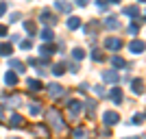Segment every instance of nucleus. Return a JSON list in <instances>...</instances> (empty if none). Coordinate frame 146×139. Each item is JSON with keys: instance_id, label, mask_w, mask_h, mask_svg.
Wrapping results in <instances>:
<instances>
[{"instance_id": "1", "label": "nucleus", "mask_w": 146, "mask_h": 139, "mask_svg": "<svg viewBox=\"0 0 146 139\" xmlns=\"http://www.w3.org/2000/svg\"><path fill=\"white\" fill-rule=\"evenodd\" d=\"M46 120H48V124L52 126V130H57V133H63V130H66V122H63L61 113L55 109V107L46 111Z\"/></svg>"}, {"instance_id": "2", "label": "nucleus", "mask_w": 146, "mask_h": 139, "mask_svg": "<svg viewBox=\"0 0 146 139\" xmlns=\"http://www.w3.org/2000/svg\"><path fill=\"white\" fill-rule=\"evenodd\" d=\"M103 122L107 124V126H113V124H118V122H120V115H118L116 111H105Z\"/></svg>"}, {"instance_id": "3", "label": "nucleus", "mask_w": 146, "mask_h": 139, "mask_svg": "<svg viewBox=\"0 0 146 139\" xmlns=\"http://www.w3.org/2000/svg\"><path fill=\"white\" fill-rule=\"evenodd\" d=\"M129 50H131L133 55H140V52H144V50H146V43L142 42V39H131V43H129Z\"/></svg>"}, {"instance_id": "4", "label": "nucleus", "mask_w": 146, "mask_h": 139, "mask_svg": "<svg viewBox=\"0 0 146 139\" xmlns=\"http://www.w3.org/2000/svg\"><path fill=\"white\" fill-rule=\"evenodd\" d=\"M105 48H107V50H113V52H116V50H120V48H122V42L118 39V37H107V39H105Z\"/></svg>"}, {"instance_id": "5", "label": "nucleus", "mask_w": 146, "mask_h": 139, "mask_svg": "<svg viewBox=\"0 0 146 139\" xmlns=\"http://www.w3.org/2000/svg\"><path fill=\"white\" fill-rule=\"evenodd\" d=\"M68 111H70L72 117H76V115L83 111V102H79V100H70V102H68Z\"/></svg>"}, {"instance_id": "6", "label": "nucleus", "mask_w": 146, "mask_h": 139, "mask_svg": "<svg viewBox=\"0 0 146 139\" xmlns=\"http://www.w3.org/2000/svg\"><path fill=\"white\" fill-rule=\"evenodd\" d=\"M131 91H133L135 96H142V94H144V80H142V78L131 80Z\"/></svg>"}, {"instance_id": "7", "label": "nucleus", "mask_w": 146, "mask_h": 139, "mask_svg": "<svg viewBox=\"0 0 146 139\" xmlns=\"http://www.w3.org/2000/svg\"><path fill=\"white\" fill-rule=\"evenodd\" d=\"M2 104H5V107H11V109H15V107H20V104H22V98L20 96H11V98H2Z\"/></svg>"}, {"instance_id": "8", "label": "nucleus", "mask_w": 146, "mask_h": 139, "mask_svg": "<svg viewBox=\"0 0 146 139\" xmlns=\"http://www.w3.org/2000/svg\"><path fill=\"white\" fill-rule=\"evenodd\" d=\"M103 80H105V83L116 85L118 80H120V74H118V72H113V70H109V72H103Z\"/></svg>"}, {"instance_id": "9", "label": "nucleus", "mask_w": 146, "mask_h": 139, "mask_svg": "<svg viewBox=\"0 0 146 139\" xmlns=\"http://www.w3.org/2000/svg\"><path fill=\"white\" fill-rule=\"evenodd\" d=\"M48 94H50L52 98H59V96H63V89H61L59 83H50V85H48Z\"/></svg>"}, {"instance_id": "10", "label": "nucleus", "mask_w": 146, "mask_h": 139, "mask_svg": "<svg viewBox=\"0 0 146 139\" xmlns=\"http://www.w3.org/2000/svg\"><path fill=\"white\" fill-rule=\"evenodd\" d=\"M52 52H55V46H52V43H42V48H39V55H42V59H48Z\"/></svg>"}, {"instance_id": "11", "label": "nucleus", "mask_w": 146, "mask_h": 139, "mask_svg": "<svg viewBox=\"0 0 146 139\" xmlns=\"http://www.w3.org/2000/svg\"><path fill=\"white\" fill-rule=\"evenodd\" d=\"M22 122H24L22 115H20V113H13L11 117H9V126H11V128H20V126H22Z\"/></svg>"}, {"instance_id": "12", "label": "nucleus", "mask_w": 146, "mask_h": 139, "mask_svg": "<svg viewBox=\"0 0 146 139\" xmlns=\"http://www.w3.org/2000/svg\"><path fill=\"white\" fill-rule=\"evenodd\" d=\"M9 67L15 70V72H26V65L22 61H18V59H9Z\"/></svg>"}, {"instance_id": "13", "label": "nucleus", "mask_w": 146, "mask_h": 139, "mask_svg": "<svg viewBox=\"0 0 146 139\" xmlns=\"http://www.w3.org/2000/svg\"><path fill=\"white\" fill-rule=\"evenodd\" d=\"M39 35H42V42H44V43H52V39H55V35H52V30H50L48 26H46V28H42V33H39Z\"/></svg>"}, {"instance_id": "14", "label": "nucleus", "mask_w": 146, "mask_h": 139, "mask_svg": "<svg viewBox=\"0 0 146 139\" xmlns=\"http://www.w3.org/2000/svg\"><path fill=\"white\" fill-rule=\"evenodd\" d=\"M111 65H113V67H118V70H124V67H127L129 63H127L124 59H122V57L113 55V57H111Z\"/></svg>"}, {"instance_id": "15", "label": "nucleus", "mask_w": 146, "mask_h": 139, "mask_svg": "<svg viewBox=\"0 0 146 139\" xmlns=\"http://www.w3.org/2000/svg\"><path fill=\"white\" fill-rule=\"evenodd\" d=\"M39 18H42V22H46L48 26L57 24V18H55V15H52L50 11H42V15H39Z\"/></svg>"}, {"instance_id": "16", "label": "nucleus", "mask_w": 146, "mask_h": 139, "mask_svg": "<svg viewBox=\"0 0 146 139\" xmlns=\"http://www.w3.org/2000/svg\"><path fill=\"white\" fill-rule=\"evenodd\" d=\"M109 98H111L116 104H120V102H122V89H120V87H113V89L109 91Z\"/></svg>"}, {"instance_id": "17", "label": "nucleus", "mask_w": 146, "mask_h": 139, "mask_svg": "<svg viewBox=\"0 0 146 139\" xmlns=\"http://www.w3.org/2000/svg\"><path fill=\"white\" fill-rule=\"evenodd\" d=\"M68 28H70V30L81 28V20H79V18H74V15H70V18H68Z\"/></svg>"}, {"instance_id": "18", "label": "nucleus", "mask_w": 146, "mask_h": 139, "mask_svg": "<svg viewBox=\"0 0 146 139\" xmlns=\"http://www.w3.org/2000/svg\"><path fill=\"white\" fill-rule=\"evenodd\" d=\"M0 55H2V57H9V55H13V46H11V43H0Z\"/></svg>"}, {"instance_id": "19", "label": "nucleus", "mask_w": 146, "mask_h": 139, "mask_svg": "<svg viewBox=\"0 0 146 139\" xmlns=\"http://www.w3.org/2000/svg\"><path fill=\"white\" fill-rule=\"evenodd\" d=\"M26 87H31V91H39L42 89V83L35 78H26Z\"/></svg>"}, {"instance_id": "20", "label": "nucleus", "mask_w": 146, "mask_h": 139, "mask_svg": "<svg viewBox=\"0 0 146 139\" xmlns=\"http://www.w3.org/2000/svg\"><path fill=\"white\" fill-rule=\"evenodd\" d=\"M5 83L13 87V85L18 83V74H15V72H7V74H5Z\"/></svg>"}, {"instance_id": "21", "label": "nucleus", "mask_w": 146, "mask_h": 139, "mask_svg": "<svg viewBox=\"0 0 146 139\" xmlns=\"http://www.w3.org/2000/svg\"><path fill=\"white\" fill-rule=\"evenodd\" d=\"M55 9L61 11V13H70V11H72V5H68V2H57Z\"/></svg>"}, {"instance_id": "22", "label": "nucleus", "mask_w": 146, "mask_h": 139, "mask_svg": "<svg viewBox=\"0 0 146 139\" xmlns=\"http://www.w3.org/2000/svg\"><path fill=\"white\" fill-rule=\"evenodd\" d=\"M124 13H127L129 18H137V15H140V9H137V7H124Z\"/></svg>"}, {"instance_id": "23", "label": "nucleus", "mask_w": 146, "mask_h": 139, "mask_svg": "<svg viewBox=\"0 0 146 139\" xmlns=\"http://www.w3.org/2000/svg\"><path fill=\"white\" fill-rule=\"evenodd\" d=\"M63 72H66V65H63V63H55V65H52V74H55V76H61Z\"/></svg>"}, {"instance_id": "24", "label": "nucleus", "mask_w": 146, "mask_h": 139, "mask_svg": "<svg viewBox=\"0 0 146 139\" xmlns=\"http://www.w3.org/2000/svg\"><path fill=\"white\" fill-rule=\"evenodd\" d=\"M105 26H107V28H118L120 22H118L116 18H107V20H105Z\"/></svg>"}, {"instance_id": "25", "label": "nucleus", "mask_w": 146, "mask_h": 139, "mask_svg": "<svg viewBox=\"0 0 146 139\" xmlns=\"http://www.w3.org/2000/svg\"><path fill=\"white\" fill-rule=\"evenodd\" d=\"M85 107H87V115H90V117H94V111H96V102H94V100H87Z\"/></svg>"}, {"instance_id": "26", "label": "nucleus", "mask_w": 146, "mask_h": 139, "mask_svg": "<svg viewBox=\"0 0 146 139\" xmlns=\"http://www.w3.org/2000/svg\"><path fill=\"white\" fill-rule=\"evenodd\" d=\"M92 59L100 63V61H105V55H103V52H100V50H96V48H94V50H92Z\"/></svg>"}, {"instance_id": "27", "label": "nucleus", "mask_w": 146, "mask_h": 139, "mask_svg": "<svg viewBox=\"0 0 146 139\" xmlns=\"http://www.w3.org/2000/svg\"><path fill=\"white\" fill-rule=\"evenodd\" d=\"M72 57H74L76 61H81L83 57H85V50H83V48H74V50H72Z\"/></svg>"}, {"instance_id": "28", "label": "nucleus", "mask_w": 146, "mask_h": 139, "mask_svg": "<svg viewBox=\"0 0 146 139\" xmlns=\"http://www.w3.org/2000/svg\"><path fill=\"white\" fill-rule=\"evenodd\" d=\"M39 113H42V104L33 102V104H31V115H39Z\"/></svg>"}, {"instance_id": "29", "label": "nucleus", "mask_w": 146, "mask_h": 139, "mask_svg": "<svg viewBox=\"0 0 146 139\" xmlns=\"http://www.w3.org/2000/svg\"><path fill=\"white\" fill-rule=\"evenodd\" d=\"M35 133L39 135V137H48V128L46 126H35Z\"/></svg>"}, {"instance_id": "30", "label": "nucleus", "mask_w": 146, "mask_h": 139, "mask_svg": "<svg viewBox=\"0 0 146 139\" xmlns=\"http://www.w3.org/2000/svg\"><path fill=\"white\" fill-rule=\"evenodd\" d=\"M24 28H26L29 35H35V24H33V22H24Z\"/></svg>"}, {"instance_id": "31", "label": "nucleus", "mask_w": 146, "mask_h": 139, "mask_svg": "<svg viewBox=\"0 0 146 139\" xmlns=\"http://www.w3.org/2000/svg\"><path fill=\"white\" fill-rule=\"evenodd\" d=\"M20 48L22 50H31L33 48V42H31V39H24V42H20Z\"/></svg>"}, {"instance_id": "32", "label": "nucleus", "mask_w": 146, "mask_h": 139, "mask_svg": "<svg viewBox=\"0 0 146 139\" xmlns=\"http://www.w3.org/2000/svg\"><path fill=\"white\" fill-rule=\"evenodd\" d=\"M74 137L79 139V137H85V130L83 128H74Z\"/></svg>"}, {"instance_id": "33", "label": "nucleus", "mask_w": 146, "mask_h": 139, "mask_svg": "<svg viewBox=\"0 0 146 139\" xmlns=\"http://www.w3.org/2000/svg\"><path fill=\"white\" fill-rule=\"evenodd\" d=\"M129 33H131V35H137V24H129Z\"/></svg>"}, {"instance_id": "34", "label": "nucleus", "mask_w": 146, "mask_h": 139, "mask_svg": "<svg viewBox=\"0 0 146 139\" xmlns=\"http://www.w3.org/2000/svg\"><path fill=\"white\" fill-rule=\"evenodd\" d=\"M94 91H96V96H105V89L98 85V87H94Z\"/></svg>"}, {"instance_id": "35", "label": "nucleus", "mask_w": 146, "mask_h": 139, "mask_svg": "<svg viewBox=\"0 0 146 139\" xmlns=\"http://www.w3.org/2000/svg\"><path fill=\"white\" fill-rule=\"evenodd\" d=\"M142 120H144V115H135V117H133V124H142Z\"/></svg>"}, {"instance_id": "36", "label": "nucleus", "mask_w": 146, "mask_h": 139, "mask_svg": "<svg viewBox=\"0 0 146 139\" xmlns=\"http://www.w3.org/2000/svg\"><path fill=\"white\" fill-rule=\"evenodd\" d=\"M7 13V2H0V15H5Z\"/></svg>"}, {"instance_id": "37", "label": "nucleus", "mask_w": 146, "mask_h": 139, "mask_svg": "<svg viewBox=\"0 0 146 139\" xmlns=\"http://www.w3.org/2000/svg\"><path fill=\"white\" fill-rule=\"evenodd\" d=\"M7 33H9V30H7V26H2V24H0V37H5Z\"/></svg>"}, {"instance_id": "38", "label": "nucleus", "mask_w": 146, "mask_h": 139, "mask_svg": "<svg viewBox=\"0 0 146 139\" xmlns=\"http://www.w3.org/2000/svg\"><path fill=\"white\" fill-rule=\"evenodd\" d=\"M18 20H20V13H13V15H11V20H9V22H18Z\"/></svg>"}, {"instance_id": "39", "label": "nucleus", "mask_w": 146, "mask_h": 139, "mask_svg": "<svg viewBox=\"0 0 146 139\" xmlns=\"http://www.w3.org/2000/svg\"><path fill=\"white\" fill-rule=\"evenodd\" d=\"M127 139H142V137H127Z\"/></svg>"}, {"instance_id": "40", "label": "nucleus", "mask_w": 146, "mask_h": 139, "mask_svg": "<svg viewBox=\"0 0 146 139\" xmlns=\"http://www.w3.org/2000/svg\"><path fill=\"white\" fill-rule=\"evenodd\" d=\"M13 139H20V137H13Z\"/></svg>"}]
</instances>
